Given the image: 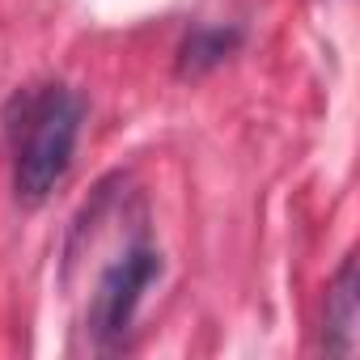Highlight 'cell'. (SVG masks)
<instances>
[{
	"label": "cell",
	"instance_id": "2",
	"mask_svg": "<svg viewBox=\"0 0 360 360\" xmlns=\"http://www.w3.org/2000/svg\"><path fill=\"white\" fill-rule=\"evenodd\" d=\"M161 276V255L148 250V246H136L127 250L119 263L106 267V276L98 280V292H94V305H89V330L102 347H115L127 326H131V314L144 297V288Z\"/></svg>",
	"mask_w": 360,
	"mask_h": 360
},
{
	"label": "cell",
	"instance_id": "4",
	"mask_svg": "<svg viewBox=\"0 0 360 360\" xmlns=\"http://www.w3.org/2000/svg\"><path fill=\"white\" fill-rule=\"evenodd\" d=\"M238 43V30H195L187 43H183V64H178V72H208L212 64H221Z\"/></svg>",
	"mask_w": 360,
	"mask_h": 360
},
{
	"label": "cell",
	"instance_id": "3",
	"mask_svg": "<svg viewBox=\"0 0 360 360\" xmlns=\"http://www.w3.org/2000/svg\"><path fill=\"white\" fill-rule=\"evenodd\" d=\"M360 339V301H356V255L343 259L330 292H326V352L352 356Z\"/></svg>",
	"mask_w": 360,
	"mask_h": 360
},
{
	"label": "cell",
	"instance_id": "1",
	"mask_svg": "<svg viewBox=\"0 0 360 360\" xmlns=\"http://www.w3.org/2000/svg\"><path fill=\"white\" fill-rule=\"evenodd\" d=\"M77 131H81V102L68 89L51 85L26 102L22 131H18V161H13L18 200L43 204L56 191V183L72 165Z\"/></svg>",
	"mask_w": 360,
	"mask_h": 360
}]
</instances>
